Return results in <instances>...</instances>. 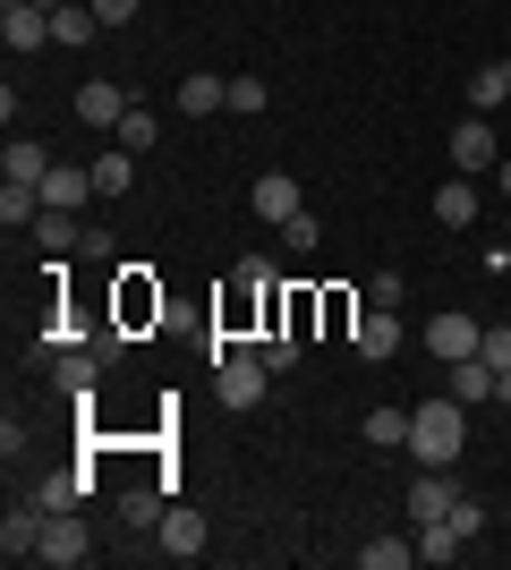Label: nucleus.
<instances>
[{
	"label": "nucleus",
	"instance_id": "1",
	"mask_svg": "<svg viewBox=\"0 0 511 570\" xmlns=\"http://www.w3.org/2000/svg\"><path fill=\"white\" fill-rule=\"evenodd\" d=\"M461 443H469V417H461V401H452V392L410 409V452H417V469H452V460H461Z\"/></svg>",
	"mask_w": 511,
	"mask_h": 570
},
{
	"label": "nucleus",
	"instance_id": "2",
	"mask_svg": "<svg viewBox=\"0 0 511 570\" xmlns=\"http://www.w3.org/2000/svg\"><path fill=\"white\" fill-rule=\"evenodd\" d=\"M265 357L256 350H214V383H222V409H256L265 401Z\"/></svg>",
	"mask_w": 511,
	"mask_h": 570
},
{
	"label": "nucleus",
	"instance_id": "3",
	"mask_svg": "<svg viewBox=\"0 0 511 570\" xmlns=\"http://www.w3.org/2000/svg\"><path fill=\"white\" fill-rule=\"evenodd\" d=\"M43 528H51V511L35 494L9 502V520H0V562H35V553H43Z\"/></svg>",
	"mask_w": 511,
	"mask_h": 570
},
{
	"label": "nucleus",
	"instance_id": "4",
	"mask_svg": "<svg viewBox=\"0 0 511 570\" xmlns=\"http://www.w3.org/2000/svg\"><path fill=\"white\" fill-rule=\"evenodd\" d=\"M494 163H503V154H494V128H487V111H469L461 128H452V170H461V179H487Z\"/></svg>",
	"mask_w": 511,
	"mask_h": 570
},
{
	"label": "nucleus",
	"instance_id": "5",
	"mask_svg": "<svg viewBox=\"0 0 511 570\" xmlns=\"http://www.w3.org/2000/svg\"><path fill=\"white\" fill-rule=\"evenodd\" d=\"M35 562H51V570H86V562H95V546H86V520H77V511H51L43 553H35Z\"/></svg>",
	"mask_w": 511,
	"mask_h": 570
},
{
	"label": "nucleus",
	"instance_id": "6",
	"mask_svg": "<svg viewBox=\"0 0 511 570\" xmlns=\"http://www.w3.org/2000/svg\"><path fill=\"white\" fill-rule=\"evenodd\" d=\"M77 119H86V137H111V128L128 119V95L111 86V77H86V86H77Z\"/></svg>",
	"mask_w": 511,
	"mask_h": 570
},
{
	"label": "nucleus",
	"instance_id": "7",
	"mask_svg": "<svg viewBox=\"0 0 511 570\" xmlns=\"http://www.w3.org/2000/svg\"><path fill=\"white\" fill-rule=\"evenodd\" d=\"M478 324H469V315H426V357H435V366H461V357H478Z\"/></svg>",
	"mask_w": 511,
	"mask_h": 570
},
{
	"label": "nucleus",
	"instance_id": "8",
	"mask_svg": "<svg viewBox=\"0 0 511 570\" xmlns=\"http://www.w3.org/2000/svg\"><path fill=\"white\" fill-rule=\"evenodd\" d=\"M0 43L18 51V60H26V51H43V43H51V9H26V0H0Z\"/></svg>",
	"mask_w": 511,
	"mask_h": 570
},
{
	"label": "nucleus",
	"instance_id": "9",
	"mask_svg": "<svg viewBox=\"0 0 511 570\" xmlns=\"http://www.w3.org/2000/svg\"><path fill=\"white\" fill-rule=\"evenodd\" d=\"M247 205H256V222H273V230H282V222H291L298 205H307V196H298V179H291V170H265V179L247 188Z\"/></svg>",
	"mask_w": 511,
	"mask_h": 570
},
{
	"label": "nucleus",
	"instance_id": "10",
	"mask_svg": "<svg viewBox=\"0 0 511 570\" xmlns=\"http://www.w3.org/2000/svg\"><path fill=\"white\" fill-rule=\"evenodd\" d=\"M154 546H163L170 562H196V553H205V520H196V511H179V502H170L163 520H154Z\"/></svg>",
	"mask_w": 511,
	"mask_h": 570
},
{
	"label": "nucleus",
	"instance_id": "11",
	"mask_svg": "<svg viewBox=\"0 0 511 570\" xmlns=\"http://www.w3.org/2000/svg\"><path fill=\"white\" fill-rule=\"evenodd\" d=\"M95 366H102L95 350H51V383H60L69 401H95Z\"/></svg>",
	"mask_w": 511,
	"mask_h": 570
},
{
	"label": "nucleus",
	"instance_id": "12",
	"mask_svg": "<svg viewBox=\"0 0 511 570\" xmlns=\"http://www.w3.org/2000/svg\"><path fill=\"white\" fill-rule=\"evenodd\" d=\"M452 502H461V485L426 469V476H417V485H410V520H417V528H426V520H452Z\"/></svg>",
	"mask_w": 511,
	"mask_h": 570
},
{
	"label": "nucleus",
	"instance_id": "13",
	"mask_svg": "<svg viewBox=\"0 0 511 570\" xmlns=\"http://www.w3.org/2000/svg\"><path fill=\"white\" fill-rule=\"evenodd\" d=\"M86 485H95L86 469H43V476H35V502H43V511H77Z\"/></svg>",
	"mask_w": 511,
	"mask_h": 570
},
{
	"label": "nucleus",
	"instance_id": "14",
	"mask_svg": "<svg viewBox=\"0 0 511 570\" xmlns=\"http://www.w3.org/2000/svg\"><path fill=\"white\" fill-rule=\"evenodd\" d=\"M401 350V307H366L358 315V357H392Z\"/></svg>",
	"mask_w": 511,
	"mask_h": 570
},
{
	"label": "nucleus",
	"instance_id": "15",
	"mask_svg": "<svg viewBox=\"0 0 511 570\" xmlns=\"http://www.w3.org/2000/svg\"><path fill=\"white\" fill-rule=\"evenodd\" d=\"M435 222H443V230H461V222H478V179H461V170H452V179L435 188Z\"/></svg>",
	"mask_w": 511,
	"mask_h": 570
},
{
	"label": "nucleus",
	"instance_id": "16",
	"mask_svg": "<svg viewBox=\"0 0 511 570\" xmlns=\"http://www.w3.org/2000/svg\"><path fill=\"white\" fill-rule=\"evenodd\" d=\"M222 102H230V77H214V69H196V77H179V111H188V119L222 111Z\"/></svg>",
	"mask_w": 511,
	"mask_h": 570
},
{
	"label": "nucleus",
	"instance_id": "17",
	"mask_svg": "<svg viewBox=\"0 0 511 570\" xmlns=\"http://www.w3.org/2000/svg\"><path fill=\"white\" fill-rule=\"evenodd\" d=\"M443 375H452V401H461V409L494 401V366H487V357H461V366H443Z\"/></svg>",
	"mask_w": 511,
	"mask_h": 570
},
{
	"label": "nucleus",
	"instance_id": "18",
	"mask_svg": "<svg viewBox=\"0 0 511 570\" xmlns=\"http://www.w3.org/2000/svg\"><path fill=\"white\" fill-rule=\"evenodd\" d=\"M86 35H102L95 0H60V9H51V43H86Z\"/></svg>",
	"mask_w": 511,
	"mask_h": 570
},
{
	"label": "nucleus",
	"instance_id": "19",
	"mask_svg": "<svg viewBox=\"0 0 511 570\" xmlns=\"http://www.w3.org/2000/svg\"><path fill=\"white\" fill-rule=\"evenodd\" d=\"M0 170H9V179H26V188H43V170H51V154L35 137H9V154H0Z\"/></svg>",
	"mask_w": 511,
	"mask_h": 570
},
{
	"label": "nucleus",
	"instance_id": "20",
	"mask_svg": "<svg viewBox=\"0 0 511 570\" xmlns=\"http://www.w3.org/2000/svg\"><path fill=\"white\" fill-rule=\"evenodd\" d=\"M461 546H469V537H461V528H452V520H426V528H417V562H461Z\"/></svg>",
	"mask_w": 511,
	"mask_h": 570
},
{
	"label": "nucleus",
	"instance_id": "21",
	"mask_svg": "<svg viewBox=\"0 0 511 570\" xmlns=\"http://www.w3.org/2000/svg\"><path fill=\"white\" fill-rule=\"evenodd\" d=\"M128 179H137V154H128V145H102V154H95V188L128 196Z\"/></svg>",
	"mask_w": 511,
	"mask_h": 570
},
{
	"label": "nucleus",
	"instance_id": "22",
	"mask_svg": "<svg viewBox=\"0 0 511 570\" xmlns=\"http://www.w3.org/2000/svg\"><path fill=\"white\" fill-rule=\"evenodd\" d=\"M366 443H375V452H401V443H410V409H366Z\"/></svg>",
	"mask_w": 511,
	"mask_h": 570
},
{
	"label": "nucleus",
	"instance_id": "23",
	"mask_svg": "<svg viewBox=\"0 0 511 570\" xmlns=\"http://www.w3.org/2000/svg\"><path fill=\"white\" fill-rule=\"evenodd\" d=\"M26 230H35V238H43V247H51V256H60V247H77V238H86V230H77V214H60V205H43V214H35V222H26Z\"/></svg>",
	"mask_w": 511,
	"mask_h": 570
},
{
	"label": "nucleus",
	"instance_id": "24",
	"mask_svg": "<svg viewBox=\"0 0 511 570\" xmlns=\"http://www.w3.org/2000/svg\"><path fill=\"white\" fill-rule=\"evenodd\" d=\"M366 570H410L417 562V537H375V546H358Z\"/></svg>",
	"mask_w": 511,
	"mask_h": 570
},
{
	"label": "nucleus",
	"instance_id": "25",
	"mask_svg": "<svg viewBox=\"0 0 511 570\" xmlns=\"http://www.w3.org/2000/svg\"><path fill=\"white\" fill-rule=\"evenodd\" d=\"M511 102V69H478L469 77V111H503Z\"/></svg>",
	"mask_w": 511,
	"mask_h": 570
},
{
	"label": "nucleus",
	"instance_id": "26",
	"mask_svg": "<svg viewBox=\"0 0 511 570\" xmlns=\"http://www.w3.org/2000/svg\"><path fill=\"white\" fill-rule=\"evenodd\" d=\"M111 145H128V154H154V111H146V102H128V119L111 128Z\"/></svg>",
	"mask_w": 511,
	"mask_h": 570
},
{
	"label": "nucleus",
	"instance_id": "27",
	"mask_svg": "<svg viewBox=\"0 0 511 570\" xmlns=\"http://www.w3.org/2000/svg\"><path fill=\"white\" fill-rule=\"evenodd\" d=\"M163 511H170V502L154 494V485H128V494H120V520H128V528H154Z\"/></svg>",
	"mask_w": 511,
	"mask_h": 570
},
{
	"label": "nucleus",
	"instance_id": "28",
	"mask_svg": "<svg viewBox=\"0 0 511 570\" xmlns=\"http://www.w3.org/2000/svg\"><path fill=\"white\" fill-rule=\"evenodd\" d=\"M265 102H273V86H265V77H230V111H247V119H256Z\"/></svg>",
	"mask_w": 511,
	"mask_h": 570
},
{
	"label": "nucleus",
	"instance_id": "29",
	"mask_svg": "<svg viewBox=\"0 0 511 570\" xmlns=\"http://www.w3.org/2000/svg\"><path fill=\"white\" fill-rule=\"evenodd\" d=\"M256 357H265L273 375H282V366H298V333H291V324H282V333H273V341H256Z\"/></svg>",
	"mask_w": 511,
	"mask_h": 570
},
{
	"label": "nucleus",
	"instance_id": "30",
	"mask_svg": "<svg viewBox=\"0 0 511 570\" xmlns=\"http://www.w3.org/2000/svg\"><path fill=\"white\" fill-rule=\"evenodd\" d=\"M401 298H410L401 273H366V307H401Z\"/></svg>",
	"mask_w": 511,
	"mask_h": 570
},
{
	"label": "nucleus",
	"instance_id": "31",
	"mask_svg": "<svg viewBox=\"0 0 511 570\" xmlns=\"http://www.w3.org/2000/svg\"><path fill=\"white\" fill-rule=\"evenodd\" d=\"M452 528H461L469 546H478V537H487V502H478V494H461V502H452Z\"/></svg>",
	"mask_w": 511,
	"mask_h": 570
},
{
	"label": "nucleus",
	"instance_id": "32",
	"mask_svg": "<svg viewBox=\"0 0 511 570\" xmlns=\"http://www.w3.org/2000/svg\"><path fill=\"white\" fill-rule=\"evenodd\" d=\"M282 238H291V256H307V247H316V238H324V230H316V214H307V205H298V214H291V222H282Z\"/></svg>",
	"mask_w": 511,
	"mask_h": 570
},
{
	"label": "nucleus",
	"instance_id": "33",
	"mask_svg": "<svg viewBox=\"0 0 511 570\" xmlns=\"http://www.w3.org/2000/svg\"><path fill=\"white\" fill-rule=\"evenodd\" d=\"M478 357H487L494 375H511V324H494V333H487V341H478Z\"/></svg>",
	"mask_w": 511,
	"mask_h": 570
},
{
	"label": "nucleus",
	"instance_id": "34",
	"mask_svg": "<svg viewBox=\"0 0 511 570\" xmlns=\"http://www.w3.org/2000/svg\"><path fill=\"white\" fill-rule=\"evenodd\" d=\"M137 9H146V0H95V18H102V26H128Z\"/></svg>",
	"mask_w": 511,
	"mask_h": 570
},
{
	"label": "nucleus",
	"instance_id": "35",
	"mask_svg": "<svg viewBox=\"0 0 511 570\" xmlns=\"http://www.w3.org/2000/svg\"><path fill=\"white\" fill-rule=\"evenodd\" d=\"M494 409H511V375H494Z\"/></svg>",
	"mask_w": 511,
	"mask_h": 570
},
{
	"label": "nucleus",
	"instance_id": "36",
	"mask_svg": "<svg viewBox=\"0 0 511 570\" xmlns=\"http://www.w3.org/2000/svg\"><path fill=\"white\" fill-rule=\"evenodd\" d=\"M494 188H503V196H511V154H503V163H494Z\"/></svg>",
	"mask_w": 511,
	"mask_h": 570
},
{
	"label": "nucleus",
	"instance_id": "37",
	"mask_svg": "<svg viewBox=\"0 0 511 570\" xmlns=\"http://www.w3.org/2000/svg\"><path fill=\"white\" fill-rule=\"evenodd\" d=\"M26 9H60V0H26Z\"/></svg>",
	"mask_w": 511,
	"mask_h": 570
},
{
	"label": "nucleus",
	"instance_id": "38",
	"mask_svg": "<svg viewBox=\"0 0 511 570\" xmlns=\"http://www.w3.org/2000/svg\"><path fill=\"white\" fill-rule=\"evenodd\" d=\"M503 230H511V222H503Z\"/></svg>",
	"mask_w": 511,
	"mask_h": 570
},
{
	"label": "nucleus",
	"instance_id": "39",
	"mask_svg": "<svg viewBox=\"0 0 511 570\" xmlns=\"http://www.w3.org/2000/svg\"><path fill=\"white\" fill-rule=\"evenodd\" d=\"M503 69H511V60H503Z\"/></svg>",
	"mask_w": 511,
	"mask_h": 570
}]
</instances>
